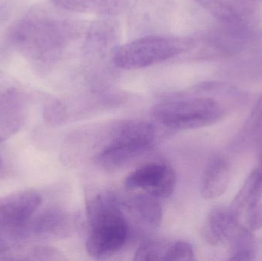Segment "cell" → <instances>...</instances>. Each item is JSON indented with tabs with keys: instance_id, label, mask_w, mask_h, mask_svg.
<instances>
[{
	"instance_id": "6da1fadb",
	"label": "cell",
	"mask_w": 262,
	"mask_h": 261,
	"mask_svg": "<svg viewBox=\"0 0 262 261\" xmlns=\"http://www.w3.org/2000/svg\"><path fill=\"white\" fill-rule=\"evenodd\" d=\"M81 27L74 21L32 10L12 28V45L32 65L47 70L56 64Z\"/></svg>"
},
{
	"instance_id": "7a4b0ae2",
	"label": "cell",
	"mask_w": 262,
	"mask_h": 261,
	"mask_svg": "<svg viewBox=\"0 0 262 261\" xmlns=\"http://www.w3.org/2000/svg\"><path fill=\"white\" fill-rule=\"evenodd\" d=\"M123 206L121 199L109 192L89 199L87 214L91 231L85 247L91 257L104 260L124 248L129 228Z\"/></svg>"
},
{
	"instance_id": "3957f363",
	"label": "cell",
	"mask_w": 262,
	"mask_h": 261,
	"mask_svg": "<svg viewBox=\"0 0 262 261\" xmlns=\"http://www.w3.org/2000/svg\"><path fill=\"white\" fill-rule=\"evenodd\" d=\"M194 40L183 37L149 35L129 41L114 54V64L124 70H137L160 64L192 49Z\"/></svg>"
},
{
	"instance_id": "277c9868",
	"label": "cell",
	"mask_w": 262,
	"mask_h": 261,
	"mask_svg": "<svg viewBox=\"0 0 262 261\" xmlns=\"http://www.w3.org/2000/svg\"><path fill=\"white\" fill-rule=\"evenodd\" d=\"M154 117L170 130H186L212 125L224 117V107L210 98L161 102L152 109Z\"/></svg>"
},
{
	"instance_id": "5b68a950",
	"label": "cell",
	"mask_w": 262,
	"mask_h": 261,
	"mask_svg": "<svg viewBox=\"0 0 262 261\" xmlns=\"http://www.w3.org/2000/svg\"><path fill=\"white\" fill-rule=\"evenodd\" d=\"M42 202L38 192L25 190L0 199V239L20 242L31 235V222Z\"/></svg>"
},
{
	"instance_id": "8992f818",
	"label": "cell",
	"mask_w": 262,
	"mask_h": 261,
	"mask_svg": "<svg viewBox=\"0 0 262 261\" xmlns=\"http://www.w3.org/2000/svg\"><path fill=\"white\" fill-rule=\"evenodd\" d=\"M177 176L173 168L162 162H149L130 173L124 186L130 191L143 190L157 199H166L175 191Z\"/></svg>"
},
{
	"instance_id": "52a82bcc",
	"label": "cell",
	"mask_w": 262,
	"mask_h": 261,
	"mask_svg": "<svg viewBox=\"0 0 262 261\" xmlns=\"http://www.w3.org/2000/svg\"><path fill=\"white\" fill-rule=\"evenodd\" d=\"M262 164L251 173L243 188L238 192L231 205V213L239 222L244 213L247 216L249 229L255 230L262 225Z\"/></svg>"
},
{
	"instance_id": "ba28073f",
	"label": "cell",
	"mask_w": 262,
	"mask_h": 261,
	"mask_svg": "<svg viewBox=\"0 0 262 261\" xmlns=\"http://www.w3.org/2000/svg\"><path fill=\"white\" fill-rule=\"evenodd\" d=\"M239 227V222L232 216L229 208L215 207L209 211L205 220L202 238L208 245L218 246L229 243Z\"/></svg>"
},
{
	"instance_id": "9c48e42d",
	"label": "cell",
	"mask_w": 262,
	"mask_h": 261,
	"mask_svg": "<svg viewBox=\"0 0 262 261\" xmlns=\"http://www.w3.org/2000/svg\"><path fill=\"white\" fill-rule=\"evenodd\" d=\"M230 179V167L226 158L216 156L208 163L201 180L200 193L207 200L223 196Z\"/></svg>"
},
{
	"instance_id": "30bf717a",
	"label": "cell",
	"mask_w": 262,
	"mask_h": 261,
	"mask_svg": "<svg viewBox=\"0 0 262 261\" xmlns=\"http://www.w3.org/2000/svg\"><path fill=\"white\" fill-rule=\"evenodd\" d=\"M63 10L92 15L115 16L127 10L130 0H52Z\"/></svg>"
},
{
	"instance_id": "8fae6325",
	"label": "cell",
	"mask_w": 262,
	"mask_h": 261,
	"mask_svg": "<svg viewBox=\"0 0 262 261\" xmlns=\"http://www.w3.org/2000/svg\"><path fill=\"white\" fill-rule=\"evenodd\" d=\"M149 149L135 144L110 141L97 156V162L107 170L123 168Z\"/></svg>"
},
{
	"instance_id": "7c38bea8",
	"label": "cell",
	"mask_w": 262,
	"mask_h": 261,
	"mask_svg": "<svg viewBox=\"0 0 262 261\" xmlns=\"http://www.w3.org/2000/svg\"><path fill=\"white\" fill-rule=\"evenodd\" d=\"M70 229L69 216L62 210L50 208L34 216L31 234L41 238L64 237Z\"/></svg>"
},
{
	"instance_id": "4fadbf2b",
	"label": "cell",
	"mask_w": 262,
	"mask_h": 261,
	"mask_svg": "<svg viewBox=\"0 0 262 261\" xmlns=\"http://www.w3.org/2000/svg\"><path fill=\"white\" fill-rule=\"evenodd\" d=\"M127 208L137 222L147 228L156 229L163 219V208L159 199L147 194H140L131 198Z\"/></svg>"
},
{
	"instance_id": "5bb4252c",
	"label": "cell",
	"mask_w": 262,
	"mask_h": 261,
	"mask_svg": "<svg viewBox=\"0 0 262 261\" xmlns=\"http://www.w3.org/2000/svg\"><path fill=\"white\" fill-rule=\"evenodd\" d=\"M223 22L241 21L244 15L243 0H192Z\"/></svg>"
},
{
	"instance_id": "9a60e30c",
	"label": "cell",
	"mask_w": 262,
	"mask_h": 261,
	"mask_svg": "<svg viewBox=\"0 0 262 261\" xmlns=\"http://www.w3.org/2000/svg\"><path fill=\"white\" fill-rule=\"evenodd\" d=\"M230 260H255L257 254V241L252 230L240 226L229 242Z\"/></svg>"
},
{
	"instance_id": "2e32d148",
	"label": "cell",
	"mask_w": 262,
	"mask_h": 261,
	"mask_svg": "<svg viewBox=\"0 0 262 261\" xmlns=\"http://www.w3.org/2000/svg\"><path fill=\"white\" fill-rule=\"evenodd\" d=\"M169 244L162 239H148L143 241L136 251L135 261L163 260Z\"/></svg>"
},
{
	"instance_id": "e0dca14e",
	"label": "cell",
	"mask_w": 262,
	"mask_h": 261,
	"mask_svg": "<svg viewBox=\"0 0 262 261\" xmlns=\"http://www.w3.org/2000/svg\"><path fill=\"white\" fill-rule=\"evenodd\" d=\"M45 121L52 127L63 125L69 120L67 107L61 101L55 100L46 104L43 111Z\"/></svg>"
},
{
	"instance_id": "ac0fdd59",
	"label": "cell",
	"mask_w": 262,
	"mask_h": 261,
	"mask_svg": "<svg viewBox=\"0 0 262 261\" xmlns=\"http://www.w3.org/2000/svg\"><path fill=\"white\" fill-rule=\"evenodd\" d=\"M195 260L193 247L184 241L169 244L164 261H189Z\"/></svg>"
},
{
	"instance_id": "d6986e66",
	"label": "cell",
	"mask_w": 262,
	"mask_h": 261,
	"mask_svg": "<svg viewBox=\"0 0 262 261\" xmlns=\"http://www.w3.org/2000/svg\"><path fill=\"white\" fill-rule=\"evenodd\" d=\"M245 133L248 135L262 134V95L246 122Z\"/></svg>"
},
{
	"instance_id": "ffe728a7",
	"label": "cell",
	"mask_w": 262,
	"mask_h": 261,
	"mask_svg": "<svg viewBox=\"0 0 262 261\" xmlns=\"http://www.w3.org/2000/svg\"><path fill=\"white\" fill-rule=\"evenodd\" d=\"M29 258L37 260H62L63 254L55 248L49 246H35L27 253Z\"/></svg>"
},
{
	"instance_id": "44dd1931",
	"label": "cell",
	"mask_w": 262,
	"mask_h": 261,
	"mask_svg": "<svg viewBox=\"0 0 262 261\" xmlns=\"http://www.w3.org/2000/svg\"><path fill=\"white\" fill-rule=\"evenodd\" d=\"M6 253H7V248H6L4 245L0 243V257L1 256H5V254L6 255Z\"/></svg>"
},
{
	"instance_id": "7402d4cb",
	"label": "cell",
	"mask_w": 262,
	"mask_h": 261,
	"mask_svg": "<svg viewBox=\"0 0 262 261\" xmlns=\"http://www.w3.org/2000/svg\"><path fill=\"white\" fill-rule=\"evenodd\" d=\"M3 167V159H2L1 156H0V171H1Z\"/></svg>"
},
{
	"instance_id": "603a6c76",
	"label": "cell",
	"mask_w": 262,
	"mask_h": 261,
	"mask_svg": "<svg viewBox=\"0 0 262 261\" xmlns=\"http://www.w3.org/2000/svg\"><path fill=\"white\" fill-rule=\"evenodd\" d=\"M260 163L262 164V155H261V160H260Z\"/></svg>"
}]
</instances>
